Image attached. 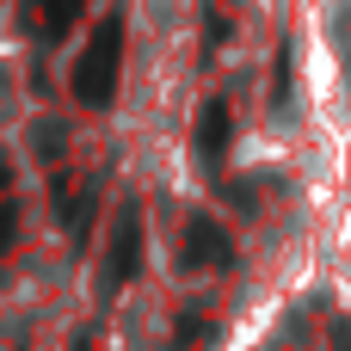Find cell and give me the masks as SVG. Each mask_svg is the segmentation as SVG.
<instances>
[{"label":"cell","instance_id":"obj_4","mask_svg":"<svg viewBox=\"0 0 351 351\" xmlns=\"http://www.w3.org/2000/svg\"><path fill=\"white\" fill-rule=\"evenodd\" d=\"M228 142H234V117H228V99H204L197 105V123H191V148L204 167H222L228 160Z\"/></svg>","mask_w":351,"mask_h":351},{"label":"cell","instance_id":"obj_1","mask_svg":"<svg viewBox=\"0 0 351 351\" xmlns=\"http://www.w3.org/2000/svg\"><path fill=\"white\" fill-rule=\"evenodd\" d=\"M117 74H123V19H105V25L86 37V49L74 56L68 86H74L80 105H111V99H117Z\"/></svg>","mask_w":351,"mask_h":351},{"label":"cell","instance_id":"obj_2","mask_svg":"<svg viewBox=\"0 0 351 351\" xmlns=\"http://www.w3.org/2000/svg\"><path fill=\"white\" fill-rule=\"evenodd\" d=\"M142 253H148L142 210L123 204V210H117V228H111V241H105V271H99V284H105V290H123V284L142 271Z\"/></svg>","mask_w":351,"mask_h":351},{"label":"cell","instance_id":"obj_8","mask_svg":"<svg viewBox=\"0 0 351 351\" xmlns=\"http://www.w3.org/2000/svg\"><path fill=\"white\" fill-rule=\"evenodd\" d=\"M6 191H12V167H6V154H0V204H6Z\"/></svg>","mask_w":351,"mask_h":351},{"label":"cell","instance_id":"obj_3","mask_svg":"<svg viewBox=\"0 0 351 351\" xmlns=\"http://www.w3.org/2000/svg\"><path fill=\"white\" fill-rule=\"evenodd\" d=\"M234 241H228V228L216 222V216H191L185 222V271H204V278H216V271H234Z\"/></svg>","mask_w":351,"mask_h":351},{"label":"cell","instance_id":"obj_6","mask_svg":"<svg viewBox=\"0 0 351 351\" xmlns=\"http://www.w3.org/2000/svg\"><path fill=\"white\" fill-rule=\"evenodd\" d=\"M210 346H216V321L197 315V308H185V321H179V351H210Z\"/></svg>","mask_w":351,"mask_h":351},{"label":"cell","instance_id":"obj_5","mask_svg":"<svg viewBox=\"0 0 351 351\" xmlns=\"http://www.w3.org/2000/svg\"><path fill=\"white\" fill-rule=\"evenodd\" d=\"M80 6H86V0H31V19H37L43 37H62V31L80 19Z\"/></svg>","mask_w":351,"mask_h":351},{"label":"cell","instance_id":"obj_7","mask_svg":"<svg viewBox=\"0 0 351 351\" xmlns=\"http://www.w3.org/2000/svg\"><path fill=\"white\" fill-rule=\"evenodd\" d=\"M12 228H19V210H12V197L0 204V259H6V247H12Z\"/></svg>","mask_w":351,"mask_h":351}]
</instances>
